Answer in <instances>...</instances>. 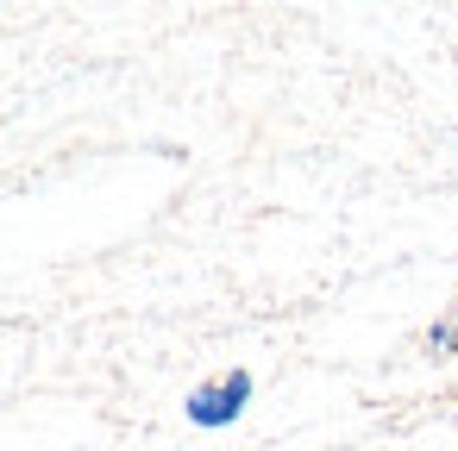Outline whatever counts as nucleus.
I'll return each mask as SVG.
<instances>
[{
    "label": "nucleus",
    "instance_id": "f257e3e1",
    "mask_svg": "<svg viewBox=\"0 0 458 451\" xmlns=\"http://www.w3.org/2000/svg\"><path fill=\"white\" fill-rule=\"evenodd\" d=\"M251 370H220V376H208V382H195L189 395H182V420L195 426V432H226L245 407H251Z\"/></svg>",
    "mask_w": 458,
    "mask_h": 451
},
{
    "label": "nucleus",
    "instance_id": "f03ea898",
    "mask_svg": "<svg viewBox=\"0 0 458 451\" xmlns=\"http://www.w3.org/2000/svg\"><path fill=\"white\" fill-rule=\"evenodd\" d=\"M427 345H433V351H452V345H458V320H439V326H427Z\"/></svg>",
    "mask_w": 458,
    "mask_h": 451
},
{
    "label": "nucleus",
    "instance_id": "7ed1b4c3",
    "mask_svg": "<svg viewBox=\"0 0 458 451\" xmlns=\"http://www.w3.org/2000/svg\"><path fill=\"white\" fill-rule=\"evenodd\" d=\"M452 320H458V307H452Z\"/></svg>",
    "mask_w": 458,
    "mask_h": 451
}]
</instances>
